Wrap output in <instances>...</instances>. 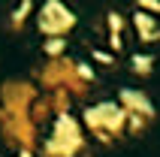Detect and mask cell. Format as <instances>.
Masks as SVG:
<instances>
[{
  "instance_id": "cell-2",
  "label": "cell",
  "mask_w": 160,
  "mask_h": 157,
  "mask_svg": "<svg viewBox=\"0 0 160 157\" xmlns=\"http://www.w3.org/2000/svg\"><path fill=\"white\" fill-rule=\"evenodd\" d=\"M121 100L127 103V109H130V112H142L145 118H151V106H148V100H145V97H139V91H124V94H121Z\"/></svg>"
},
{
  "instance_id": "cell-1",
  "label": "cell",
  "mask_w": 160,
  "mask_h": 157,
  "mask_svg": "<svg viewBox=\"0 0 160 157\" xmlns=\"http://www.w3.org/2000/svg\"><path fill=\"white\" fill-rule=\"evenodd\" d=\"M88 124L100 133H106V127H109V133H115L124 124V112L115 109V106H97V109H88Z\"/></svg>"
}]
</instances>
